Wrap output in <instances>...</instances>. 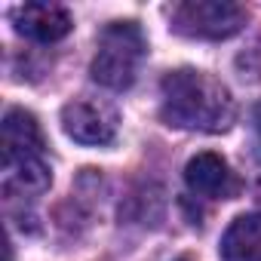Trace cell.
<instances>
[{"instance_id": "obj_1", "label": "cell", "mask_w": 261, "mask_h": 261, "mask_svg": "<svg viewBox=\"0 0 261 261\" xmlns=\"http://www.w3.org/2000/svg\"><path fill=\"white\" fill-rule=\"evenodd\" d=\"M160 117L175 129L224 133L237 120V101L230 89L197 68H175L160 83Z\"/></svg>"}, {"instance_id": "obj_2", "label": "cell", "mask_w": 261, "mask_h": 261, "mask_svg": "<svg viewBox=\"0 0 261 261\" xmlns=\"http://www.w3.org/2000/svg\"><path fill=\"white\" fill-rule=\"evenodd\" d=\"M148 43L136 22H111L101 37L92 59V80L105 89H129L139 77V68L145 62Z\"/></svg>"}, {"instance_id": "obj_3", "label": "cell", "mask_w": 261, "mask_h": 261, "mask_svg": "<svg viewBox=\"0 0 261 261\" xmlns=\"http://www.w3.org/2000/svg\"><path fill=\"white\" fill-rule=\"evenodd\" d=\"M246 25V10L230 0H185L172 10V31L197 40H227Z\"/></svg>"}, {"instance_id": "obj_4", "label": "cell", "mask_w": 261, "mask_h": 261, "mask_svg": "<svg viewBox=\"0 0 261 261\" xmlns=\"http://www.w3.org/2000/svg\"><path fill=\"white\" fill-rule=\"evenodd\" d=\"M62 129L77 145H111L117 136V114L105 101H68L62 108Z\"/></svg>"}, {"instance_id": "obj_5", "label": "cell", "mask_w": 261, "mask_h": 261, "mask_svg": "<svg viewBox=\"0 0 261 261\" xmlns=\"http://www.w3.org/2000/svg\"><path fill=\"white\" fill-rule=\"evenodd\" d=\"M185 181L197 197H206V200H230L240 191V181L230 172L227 160L212 154V151H203V154L188 160Z\"/></svg>"}, {"instance_id": "obj_6", "label": "cell", "mask_w": 261, "mask_h": 261, "mask_svg": "<svg viewBox=\"0 0 261 261\" xmlns=\"http://www.w3.org/2000/svg\"><path fill=\"white\" fill-rule=\"evenodd\" d=\"M53 185V169L43 154H4V194L34 197Z\"/></svg>"}, {"instance_id": "obj_7", "label": "cell", "mask_w": 261, "mask_h": 261, "mask_svg": "<svg viewBox=\"0 0 261 261\" xmlns=\"http://www.w3.org/2000/svg\"><path fill=\"white\" fill-rule=\"evenodd\" d=\"M13 19H16V31L37 43H56L74 28L71 13L59 4H25L16 10Z\"/></svg>"}, {"instance_id": "obj_8", "label": "cell", "mask_w": 261, "mask_h": 261, "mask_svg": "<svg viewBox=\"0 0 261 261\" xmlns=\"http://www.w3.org/2000/svg\"><path fill=\"white\" fill-rule=\"evenodd\" d=\"M224 261H261V212H249L233 218V224L221 237Z\"/></svg>"}, {"instance_id": "obj_9", "label": "cell", "mask_w": 261, "mask_h": 261, "mask_svg": "<svg viewBox=\"0 0 261 261\" xmlns=\"http://www.w3.org/2000/svg\"><path fill=\"white\" fill-rule=\"evenodd\" d=\"M4 154H43V133L37 126V117L10 108L4 117Z\"/></svg>"}, {"instance_id": "obj_10", "label": "cell", "mask_w": 261, "mask_h": 261, "mask_svg": "<svg viewBox=\"0 0 261 261\" xmlns=\"http://www.w3.org/2000/svg\"><path fill=\"white\" fill-rule=\"evenodd\" d=\"M178 261H188V258H178Z\"/></svg>"}]
</instances>
